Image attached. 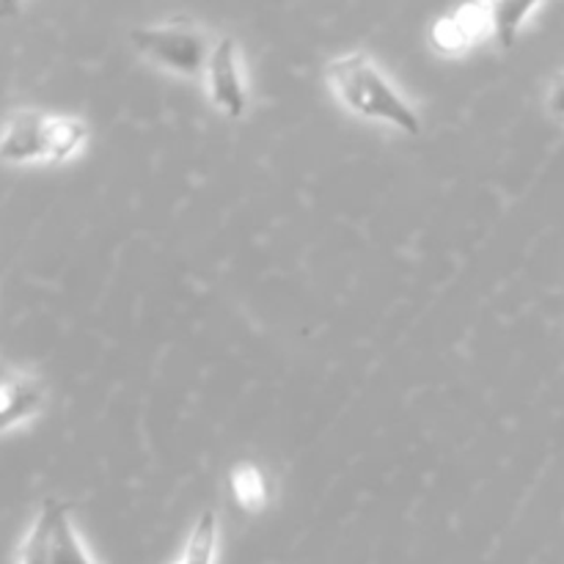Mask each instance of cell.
I'll return each instance as SVG.
<instances>
[{"label":"cell","mask_w":564,"mask_h":564,"mask_svg":"<svg viewBox=\"0 0 564 564\" xmlns=\"http://www.w3.org/2000/svg\"><path fill=\"white\" fill-rule=\"evenodd\" d=\"M328 80L341 102L361 113L364 119L389 121L408 135L422 132V119H419L416 110L405 102V97L386 80L375 61H369L364 53H350L330 61Z\"/></svg>","instance_id":"obj_1"},{"label":"cell","mask_w":564,"mask_h":564,"mask_svg":"<svg viewBox=\"0 0 564 564\" xmlns=\"http://www.w3.org/2000/svg\"><path fill=\"white\" fill-rule=\"evenodd\" d=\"M132 44L141 50L147 58L158 61L165 69L180 72V75L198 77L207 72L213 44L207 42L198 28L169 22V25H143L130 33Z\"/></svg>","instance_id":"obj_2"},{"label":"cell","mask_w":564,"mask_h":564,"mask_svg":"<svg viewBox=\"0 0 564 564\" xmlns=\"http://www.w3.org/2000/svg\"><path fill=\"white\" fill-rule=\"evenodd\" d=\"M207 80H209V97L213 102L224 110L229 119H240L248 108L246 86L240 77V58H237V44L231 39H220L213 44V53L207 61Z\"/></svg>","instance_id":"obj_3"},{"label":"cell","mask_w":564,"mask_h":564,"mask_svg":"<svg viewBox=\"0 0 564 564\" xmlns=\"http://www.w3.org/2000/svg\"><path fill=\"white\" fill-rule=\"evenodd\" d=\"M47 121L50 116L36 110H20L11 116L0 135V158L11 163L47 158Z\"/></svg>","instance_id":"obj_4"},{"label":"cell","mask_w":564,"mask_h":564,"mask_svg":"<svg viewBox=\"0 0 564 564\" xmlns=\"http://www.w3.org/2000/svg\"><path fill=\"white\" fill-rule=\"evenodd\" d=\"M44 386L36 378L0 367V433L42 411Z\"/></svg>","instance_id":"obj_5"},{"label":"cell","mask_w":564,"mask_h":564,"mask_svg":"<svg viewBox=\"0 0 564 564\" xmlns=\"http://www.w3.org/2000/svg\"><path fill=\"white\" fill-rule=\"evenodd\" d=\"M485 28H490V6H463L435 22L433 42L446 53H460L463 47L482 36Z\"/></svg>","instance_id":"obj_6"},{"label":"cell","mask_w":564,"mask_h":564,"mask_svg":"<svg viewBox=\"0 0 564 564\" xmlns=\"http://www.w3.org/2000/svg\"><path fill=\"white\" fill-rule=\"evenodd\" d=\"M50 564H94L77 540L75 527L69 521V507L55 501L53 534H50Z\"/></svg>","instance_id":"obj_7"},{"label":"cell","mask_w":564,"mask_h":564,"mask_svg":"<svg viewBox=\"0 0 564 564\" xmlns=\"http://www.w3.org/2000/svg\"><path fill=\"white\" fill-rule=\"evenodd\" d=\"M215 549H218V518L213 510H207L196 521L180 562L174 564H213Z\"/></svg>","instance_id":"obj_8"},{"label":"cell","mask_w":564,"mask_h":564,"mask_svg":"<svg viewBox=\"0 0 564 564\" xmlns=\"http://www.w3.org/2000/svg\"><path fill=\"white\" fill-rule=\"evenodd\" d=\"M86 124L69 116H53L47 121V158L64 160L86 141Z\"/></svg>","instance_id":"obj_9"},{"label":"cell","mask_w":564,"mask_h":564,"mask_svg":"<svg viewBox=\"0 0 564 564\" xmlns=\"http://www.w3.org/2000/svg\"><path fill=\"white\" fill-rule=\"evenodd\" d=\"M538 9V3H494L490 6V31L501 47H512L523 20Z\"/></svg>","instance_id":"obj_10"},{"label":"cell","mask_w":564,"mask_h":564,"mask_svg":"<svg viewBox=\"0 0 564 564\" xmlns=\"http://www.w3.org/2000/svg\"><path fill=\"white\" fill-rule=\"evenodd\" d=\"M53 512L55 501H44L42 512L33 521L28 532L25 545H22L20 564H50V534H53Z\"/></svg>","instance_id":"obj_11"},{"label":"cell","mask_w":564,"mask_h":564,"mask_svg":"<svg viewBox=\"0 0 564 564\" xmlns=\"http://www.w3.org/2000/svg\"><path fill=\"white\" fill-rule=\"evenodd\" d=\"M229 482L237 505L246 507V510H259V507L264 505V499H268L262 471H259L257 466H251V463H240V466L231 471Z\"/></svg>","instance_id":"obj_12"},{"label":"cell","mask_w":564,"mask_h":564,"mask_svg":"<svg viewBox=\"0 0 564 564\" xmlns=\"http://www.w3.org/2000/svg\"><path fill=\"white\" fill-rule=\"evenodd\" d=\"M549 108H551V113L562 116V119H564V72H562V75H556V80L551 83Z\"/></svg>","instance_id":"obj_13"}]
</instances>
